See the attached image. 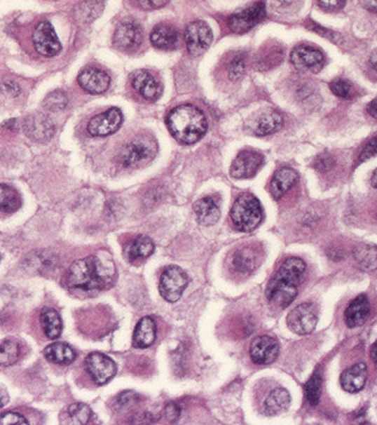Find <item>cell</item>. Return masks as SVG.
Listing matches in <instances>:
<instances>
[{
    "instance_id": "6da1fadb",
    "label": "cell",
    "mask_w": 377,
    "mask_h": 425,
    "mask_svg": "<svg viewBox=\"0 0 377 425\" xmlns=\"http://www.w3.org/2000/svg\"><path fill=\"white\" fill-rule=\"evenodd\" d=\"M115 266L111 260L90 255L72 262L66 282L72 289L82 291L104 290L114 282Z\"/></svg>"
},
{
    "instance_id": "7a4b0ae2",
    "label": "cell",
    "mask_w": 377,
    "mask_h": 425,
    "mask_svg": "<svg viewBox=\"0 0 377 425\" xmlns=\"http://www.w3.org/2000/svg\"><path fill=\"white\" fill-rule=\"evenodd\" d=\"M306 271V262L299 258H289L279 267L267 285L266 296L272 304L287 308L299 294L301 278Z\"/></svg>"
},
{
    "instance_id": "3957f363",
    "label": "cell",
    "mask_w": 377,
    "mask_h": 425,
    "mask_svg": "<svg viewBox=\"0 0 377 425\" xmlns=\"http://www.w3.org/2000/svg\"><path fill=\"white\" fill-rule=\"evenodd\" d=\"M167 126L175 140L180 143L196 144L207 131V120L200 109L192 104L174 108L167 116Z\"/></svg>"
},
{
    "instance_id": "277c9868",
    "label": "cell",
    "mask_w": 377,
    "mask_h": 425,
    "mask_svg": "<svg viewBox=\"0 0 377 425\" xmlns=\"http://www.w3.org/2000/svg\"><path fill=\"white\" fill-rule=\"evenodd\" d=\"M230 217L236 229L250 233L263 222V208L256 196L252 193H243L233 205Z\"/></svg>"
},
{
    "instance_id": "5b68a950",
    "label": "cell",
    "mask_w": 377,
    "mask_h": 425,
    "mask_svg": "<svg viewBox=\"0 0 377 425\" xmlns=\"http://www.w3.org/2000/svg\"><path fill=\"white\" fill-rule=\"evenodd\" d=\"M157 144L149 137H138L126 144L120 152L119 162L123 168L138 167L145 164L155 157Z\"/></svg>"
},
{
    "instance_id": "8992f818",
    "label": "cell",
    "mask_w": 377,
    "mask_h": 425,
    "mask_svg": "<svg viewBox=\"0 0 377 425\" xmlns=\"http://www.w3.org/2000/svg\"><path fill=\"white\" fill-rule=\"evenodd\" d=\"M188 276L179 266H169L160 274V294L167 302L174 303L181 299V296L188 285Z\"/></svg>"
},
{
    "instance_id": "52a82bcc",
    "label": "cell",
    "mask_w": 377,
    "mask_h": 425,
    "mask_svg": "<svg viewBox=\"0 0 377 425\" xmlns=\"http://www.w3.org/2000/svg\"><path fill=\"white\" fill-rule=\"evenodd\" d=\"M317 325V308L313 303H302L287 315V326L296 335H310Z\"/></svg>"
},
{
    "instance_id": "ba28073f",
    "label": "cell",
    "mask_w": 377,
    "mask_h": 425,
    "mask_svg": "<svg viewBox=\"0 0 377 425\" xmlns=\"http://www.w3.org/2000/svg\"><path fill=\"white\" fill-rule=\"evenodd\" d=\"M34 48L43 57H55L62 50V43L57 39L53 25L48 21H42L33 32Z\"/></svg>"
},
{
    "instance_id": "9c48e42d",
    "label": "cell",
    "mask_w": 377,
    "mask_h": 425,
    "mask_svg": "<svg viewBox=\"0 0 377 425\" xmlns=\"http://www.w3.org/2000/svg\"><path fill=\"white\" fill-rule=\"evenodd\" d=\"M85 368L95 384L99 386L107 384L116 374L114 360L101 352H92L86 357Z\"/></svg>"
},
{
    "instance_id": "30bf717a",
    "label": "cell",
    "mask_w": 377,
    "mask_h": 425,
    "mask_svg": "<svg viewBox=\"0 0 377 425\" xmlns=\"http://www.w3.org/2000/svg\"><path fill=\"white\" fill-rule=\"evenodd\" d=\"M212 32L205 22L194 21L189 23L186 29V45L189 54L193 57H199L205 53L212 43Z\"/></svg>"
},
{
    "instance_id": "8fae6325",
    "label": "cell",
    "mask_w": 377,
    "mask_h": 425,
    "mask_svg": "<svg viewBox=\"0 0 377 425\" xmlns=\"http://www.w3.org/2000/svg\"><path fill=\"white\" fill-rule=\"evenodd\" d=\"M266 16V8L263 1H258L256 4L245 8L240 13H234L229 17L228 25L230 30L236 34H243L254 28Z\"/></svg>"
},
{
    "instance_id": "7c38bea8",
    "label": "cell",
    "mask_w": 377,
    "mask_h": 425,
    "mask_svg": "<svg viewBox=\"0 0 377 425\" xmlns=\"http://www.w3.org/2000/svg\"><path fill=\"white\" fill-rule=\"evenodd\" d=\"M123 112L119 108L113 107L107 112L96 115L88 123V133L92 137H107L119 130L123 123Z\"/></svg>"
},
{
    "instance_id": "4fadbf2b",
    "label": "cell",
    "mask_w": 377,
    "mask_h": 425,
    "mask_svg": "<svg viewBox=\"0 0 377 425\" xmlns=\"http://www.w3.org/2000/svg\"><path fill=\"white\" fill-rule=\"evenodd\" d=\"M143 41V32L140 25L135 21L120 23L114 34V46L123 52H133L139 48Z\"/></svg>"
},
{
    "instance_id": "5bb4252c",
    "label": "cell",
    "mask_w": 377,
    "mask_h": 425,
    "mask_svg": "<svg viewBox=\"0 0 377 425\" xmlns=\"http://www.w3.org/2000/svg\"><path fill=\"white\" fill-rule=\"evenodd\" d=\"M292 62L299 70L310 71L317 74L324 69V55L319 49L310 46H299L292 52Z\"/></svg>"
},
{
    "instance_id": "9a60e30c",
    "label": "cell",
    "mask_w": 377,
    "mask_h": 425,
    "mask_svg": "<svg viewBox=\"0 0 377 425\" xmlns=\"http://www.w3.org/2000/svg\"><path fill=\"white\" fill-rule=\"evenodd\" d=\"M249 353L255 364L273 363L279 355V343L270 335H259L250 344Z\"/></svg>"
},
{
    "instance_id": "2e32d148",
    "label": "cell",
    "mask_w": 377,
    "mask_h": 425,
    "mask_svg": "<svg viewBox=\"0 0 377 425\" xmlns=\"http://www.w3.org/2000/svg\"><path fill=\"white\" fill-rule=\"evenodd\" d=\"M263 156L259 152L247 151L240 152L238 157L233 162L230 168V174L235 179H250L263 167Z\"/></svg>"
},
{
    "instance_id": "e0dca14e",
    "label": "cell",
    "mask_w": 377,
    "mask_h": 425,
    "mask_svg": "<svg viewBox=\"0 0 377 425\" xmlns=\"http://www.w3.org/2000/svg\"><path fill=\"white\" fill-rule=\"evenodd\" d=\"M25 131L29 138L39 142L46 143L53 138L55 133V125L48 116L41 113L29 115L25 120Z\"/></svg>"
},
{
    "instance_id": "ac0fdd59",
    "label": "cell",
    "mask_w": 377,
    "mask_h": 425,
    "mask_svg": "<svg viewBox=\"0 0 377 425\" xmlns=\"http://www.w3.org/2000/svg\"><path fill=\"white\" fill-rule=\"evenodd\" d=\"M78 84L89 94L100 95L108 90L111 77L97 67H86L78 74Z\"/></svg>"
},
{
    "instance_id": "d6986e66",
    "label": "cell",
    "mask_w": 377,
    "mask_h": 425,
    "mask_svg": "<svg viewBox=\"0 0 377 425\" xmlns=\"http://www.w3.org/2000/svg\"><path fill=\"white\" fill-rule=\"evenodd\" d=\"M132 86L146 101H157L162 95V86L150 72L145 70L135 71L131 76Z\"/></svg>"
},
{
    "instance_id": "ffe728a7",
    "label": "cell",
    "mask_w": 377,
    "mask_h": 425,
    "mask_svg": "<svg viewBox=\"0 0 377 425\" xmlns=\"http://www.w3.org/2000/svg\"><path fill=\"white\" fill-rule=\"evenodd\" d=\"M370 301L366 295L357 296L345 311V323L350 328H361L370 316Z\"/></svg>"
},
{
    "instance_id": "44dd1931",
    "label": "cell",
    "mask_w": 377,
    "mask_h": 425,
    "mask_svg": "<svg viewBox=\"0 0 377 425\" xmlns=\"http://www.w3.org/2000/svg\"><path fill=\"white\" fill-rule=\"evenodd\" d=\"M260 262H261L260 254L252 247H245L236 250L231 259L233 270L235 274L241 276H249L253 274L258 269Z\"/></svg>"
},
{
    "instance_id": "7402d4cb",
    "label": "cell",
    "mask_w": 377,
    "mask_h": 425,
    "mask_svg": "<svg viewBox=\"0 0 377 425\" xmlns=\"http://www.w3.org/2000/svg\"><path fill=\"white\" fill-rule=\"evenodd\" d=\"M283 126V116L273 109H265L253 118L250 130L255 135H272Z\"/></svg>"
},
{
    "instance_id": "603a6c76",
    "label": "cell",
    "mask_w": 377,
    "mask_h": 425,
    "mask_svg": "<svg viewBox=\"0 0 377 425\" xmlns=\"http://www.w3.org/2000/svg\"><path fill=\"white\" fill-rule=\"evenodd\" d=\"M368 379V368L365 363H357L343 372L341 384L345 392L357 393L364 389Z\"/></svg>"
},
{
    "instance_id": "cb8c5ba5",
    "label": "cell",
    "mask_w": 377,
    "mask_h": 425,
    "mask_svg": "<svg viewBox=\"0 0 377 425\" xmlns=\"http://www.w3.org/2000/svg\"><path fill=\"white\" fill-rule=\"evenodd\" d=\"M299 180V173L292 168H282L272 177L270 184V196L275 201L280 199Z\"/></svg>"
},
{
    "instance_id": "d4e9b609",
    "label": "cell",
    "mask_w": 377,
    "mask_h": 425,
    "mask_svg": "<svg viewBox=\"0 0 377 425\" xmlns=\"http://www.w3.org/2000/svg\"><path fill=\"white\" fill-rule=\"evenodd\" d=\"M150 41L155 48L172 50L179 43V33L172 25H158L152 30Z\"/></svg>"
},
{
    "instance_id": "484cf974",
    "label": "cell",
    "mask_w": 377,
    "mask_h": 425,
    "mask_svg": "<svg viewBox=\"0 0 377 425\" xmlns=\"http://www.w3.org/2000/svg\"><path fill=\"white\" fill-rule=\"evenodd\" d=\"M157 328L155 320L150 316H145L139 320L135 326L133 333V345L135 348H150L156 340Z\"/></svg>"
},
{
    "instance_id": "4316f807",
    "label": "cell",
    "mask_w": 377,
    "mask_h": 425,
    "mask_svg": "<svg viewBox=\"0 0 377 425\" xmlns=\"http://www.w3.org/2000/svg\"><path fill=\"white\" fill-rule=\"evenodd\" d=\"M194 212L200 224L210 227L214 225L221 217L218 204L212 196L201 198L194 204Z\"/></svg>"
},
{
    "instance_id": "83f0119b",
    "label": "cell",
    "mask_w": 377,
    "mask_h": 425,
    "mask_svg": "<svg viewBox=\"0 0 377 425\" xmlns=\"http://www.w3.org/2000/svg\"><path fill=\"white\" fill-rule=\"evenodd\" d=\"M292 404V398L287 389H275L270 393L263 403V412L268 416H275L289 409Z\"/></svg>"
},
{
    "instance_id": "f1b7e54d",
    "label": "cell",
    "mask_w": 377,
    "mask_h": 425,
    "mask_svg": "<svg viewBox=\"0 0 377 425\" xmlns=\"http://www.w3.org/2000/svg\"><path fill=\"white\" fill-rule=\"evenodd\" d=\"M155 252V245L148 236H138L128 248L126 255L131 262H142L150 258Z\"/></svg>"
},
{
    "instance_id": "f546056e",
    "label": "cell",
    "mask_w": 377,
    "mask_h": 425,
    "mask_svg": "<svg viewBox=\"0 0 377 425\" xmlns=\"http://www.w3.org/2000/svg\"><path fill=\"white\" fill-rule=\"evenodd\" d=\"M45 357L52 363L67 365L76 360V352L65 343H54L45 349Z\"/></svg>"
},
{
    "instance_id": "4dcf8cb0",
    "label": "cell",
    "mask_w": 377,
    "mask_h": 425,
    "mask_svg": "<svg viewBox=\"0 0 377 425\" xmlns=\"http://www.w3.org/2000/svg\"><path fill=\"white\" fill-rule=\"evenodd\" d=\"M22 206V198L17 189L13 186L0 184V211L4 213H13Z\"/></svg>"
},
{
    "instance_id": "1f68e13d",
    "label": "cell",
    "mask_w": 377,
    "mask_h": 425,
    "mask_svg": "<svg viewBox=\"0 0 377 425\" xmlns=\"http://www.w3.org/2000/svg\"><path fill=\"white\" fill-rule=\"evenodd\" d=\"M41 326L45 335L50 339H57L62 332L60 315L54 309H45L41 314Z\"/></svg>"
},
{
    "instance_id": "d6a6232c",
    "label": "cell",
    "mask_w": 377,
    "mask_h": 425,
    "mask_svg": "<svg viewBox=\"0 0 377 425\" xmlns=\"http://www.w3.org/2000/svg\"><path fill=\"white\" fill-rule=\"evenodd\" d=\"M353 255L363 270L373 271L376 269V247L375 245H358L353 250Z\"/></svg>"
},
{
    "instance_id": "836d02e7",
    "label": "cell",
    "mask_w": 377,
    "mask_h": 425,
    "mask_svg": "<svg viewBox=\"0 0 377 425\" xmlns=\"http://www.w3.org/2000/svg\"><path fill=\"white\" fill-rule=\"evenodd\" d=\"M321 391H322V374L320 370L314 372L313 377L308 380L304 386V394L307 399L308 404L310 406H316L319 404L321 397Z\"/></svg>"
},
{
    "instance_id": "e575fe53",
    "label": "cell",
    "mask_w": 377,
    "mask_h": 425,
    "mask_svg": "<svg viewBox=\"0 0 377 425\" xmlns=\"http://www.w3.org/2000/svg\"><path fill=\"white\" fill-rule=\"evenodd\" d=\"M20 358V345L16 340L6 339L0 343V367H8Z\"/></svg>"
},
{
    "instance_id": "d590c367",
    "label": "cell",
    "mask_w": 377,
    "mask_h": 425,
    "mask_svg": "<svg viewBox=\"0 0 377 425\" xmlns=\"http://www.w3.org/2000/svg\"><path fill=\"white\" fill-rule=\"evenodd\" d=\"M91 410L88 405L77 404L71 405L70 407L67 409L66 416H67V421L69 424H88V421H90L91 418Z\"/></svg>"
},
{
    "instance_id": "8d00e7d4",
    "label": "cell",
    "mask_w": 377,
    "mask_h": 425,
    "mask_svg": "<svg viewBox=\"0 0 377 425\" xmlns=\"http://www.w3.org/2000/svg\"><path fill=\"white\" fill-rule=\"evenodd\" d=\"M246 70V55L242 53L238 54L233 58L229 65V78L231 81H238L242 78Z\"/></svg>"
},
{
    "instance_id": "74e56055",
    "label": "cell",
    "mask_w": 377,
    "mask_h": 425,
    "mask_svg": "<svg viewBox=\"0 0 377 425\" xmlns=\"http://www.w3.org/2000/svg\"><path fill=\"white\" fill-rule=\"evenodd\" d=\"M283 62V52H280L279 49L277 50H270V53L263 55L261 59H258L256 67L259 70H270L275 66L278 65L279 62Z\"/></svg>"
},
{
    "instance_id": "f35d334b",
    "label": "cell",
    "mask_w": 377,
    "mask_h": 425,
    "mask_svg": "<svg viewBox=\"0 0 377 425\" xmlns=\"http://www.w3.org/2000/svg\"><path fill=\"white\" fill-rule=\"evenodd\" d=\"M67 106V97L62 91H54L45 100V107L48 111H62Z\"/></svg>"
},
{
    "instance_id": "ab89813d",
    "label": "cell",
    "mask_w": 377,
    "mask_h": 425,
    "mask_svg": "<svg viewBox=\"0 0 377 425\" xmlns=\"http://www.w3.org/2000/svg\"><path fill=\"white\" fill-rule=\"evenodd\" d=\"M329 88L332 90L333 94L341 98H350L351 97V93H352V86L351 83L345 81V79H336L329 84Z\"/></svg>"
},
{
    "instance_id": "60d3db41",
    "label": "cell",
    "mask_w": 377,
    "mask_h": 425,
    "mask_svg": "<svg viewBox=\"0 0 377 425\" xmlns=\"http://www.w3.org/2000/svg\"><path fill=\"white\" fill-rule=\"evenodd\" d=\"M302 4V0H273V8L275 13H289L296 11Z\"/></svg>"
},
{
    "instance_id": "b9f144b4",
    "label": "cell",
    "mask_w": 377,
    "mask_h": 425,
    "mask_svg": "<svg viewBox=\"0 0 377 425\" xmlns=\"http://www.w3.org/2000/svg\"><path fill=\"white\" fill-rule=\"evenodd\" d=\"M139 400V397L133 392H123L120 394L119 397L116 398L115 406L119 410L128 409L133 405L137 404Z\"/></svg>"
},
{
    "instance_id": "7bdbcfd3",
    "label": "cell",
    "mask_w": 377,
    "mask_h": 425,
    "mask_svg": "<svg viewBox=\"0 0 377 425\" xmlns=\"http://www.w3.org/2000/svg\"><path fill=\"white\" fill-rule=\"evenodd\" d=\"M27 425L29 424L28 419L23 417L21 413L18 412H6L0 416V425Z\"/></svg>"
},
{
    "instance_id": "ee69618b",
    "label": "cell",
    "mask_w": 377,
    "mask_h": 425,
    "mask_svg": "<svg viewBox=\"0 0 377 425\" xmlns=\"http://www.w3.org/2000/svg\"><path fill=\"white\" fill-rule=\"evenodd\" d=\"M336 164V161L331 155H320L317 156L315 162H314V168L317 172L326 173Z\"/></svg>"
},
{
    "instance_id": "f6af8a7d",
    "label": "cell",
    "mask_w": 377,
    "mask_h": 425,
    "mask_svg": "<svg viewBox=\"0 0 377 425\" xmlns=\"http://www.w3.org/2000/svg\"><path fill=\"white\" fill-rule=\"evenodd\" d=\"M135 4L144 10H156L168 4L169 0H135Z\"/></svg>"
},
{
    "instance_id": "bcb514c9",
    "label": "cell",
    "mask_w": 377,
    "mask_h": 425,
    "mask_svg": "<svg viewBox=\"0 0 377 425\" xmlns=\"http://www.w3.org/2000/svg\"><path fill=\"white\" fill-rule=\"evenodd\" d=\"M375 154H376V138L373 137V140H370L369 143L366 144L364 149H363L358 163H363L365 161L373 158Z\"/></svg>"
},
{
    "instance_id": "7dc6e473",
    "label": "cell",
    "mask_w": 377,
    "mask_h": 425,
    "mask_svg": "<svg viewBox=\"0 0 377 425\" xmlns=\"http://www.w3.org/2000/svg\"><path fill=\"white\" fill-rule=\"evenodd\" d=\"M164 417H165L167 421H170V423L177 421L179 417H180V409H179V406L175 404L167 405V407L164 409Z\"/></svg>"
},
{
    "instance_id": "c3c4849f",
    "label": "cell",
    "mask_w": 377,
    "mask_h": 425,
    "mask_svg": "<svg viewBox=\"0 0 377 425\" xmlns=\"http://www.w3.org/2000/svg\"><path fill=\"white\" fill-rule=\"evenodd\" d=\"M346 0H317V3L320 5L321 8L328 11H336V10H341L345 5Z\"/></svg>"
},
{
    "instance_id": "681fc988",
    "label": "cell",
    "mask_w": 377,
    "mask_h": 425,
    "mask_svg": "<svg viewBox=\"0 0 377 425\" xmlns=\"http://www.w3.org/2000/svg\"><path fill=\"white\" fill-rule=\"evenodd\" d=\"M361 4L363 5V8H366L368 11H371V13H375V11H376V0H361Z\"/></svg>"
},
{
    "instance_id": "f907efd6",
    "label": "cell",
    "mask_w": 377,
    "mask_h": 425,
    "mask_svg": "<svg viewBox=\"0 0 377 425\" xmlns=\"http://www.w3.org/2000/svg\"><path fill=\"white\" fill-rule=\"evenodd\" d=\"M8 394L3 387H0V409L4 407L5 405L8 404Z\"/></svg>"
},
{
    "instance_id": "816d5d0a",
    "label": "cell",
    "mask_w": 377,
    "mask_h": 425,
    "mask_svg": "<svg viewBox=\"0 0 377 425\" xmlns=\"http://www.w3.org/2000/svg\"><path fill=\"white\" fill-rule=\"evenodd\" d=\"M376 108V100H373V101L368 104V113H369L373 119L377 118Z\"/></svg>"
},
{
    "instance_id": "f5cc1de1",
    "label": "cell",
    "mask_w": 377,
    "mask_h": 425,
    "mask_svg": "<svg viewBox=\"0 0 377 425\" xmlns=\"http://www.w3.org/2000/svg\"><path fill=\"white\" fill-rule=\"evenodd\" d=\"M369 62L373 70H376V52H373V55H371V58H370Z\"/></svg>"
},
{
    "instance_id": "db71d44e",
    "label": "cell",
    "mask_w": 377,
    "mask_h": 425,
    "mask_svg": "<svg viewBox=\"0 0 377 425\" xmlns=\"http://www.w3.org/2000/svg\"><path fill=\"white\" fill-rule=\"evenodd\" d=\"M370 355H371V360H373V363H376V344H373V346H371Z\"/></svg>"
},
{
    "instance_id": "11a10c76",
    "label": "cell",
    "mask_w": 377,
    "mask_h": 425,
    "mask_svg": "<svg viewBox=\"0 0 377 425\" xmlns=\"http://www.w3.org/2000/svg\"><path fill=\"white\" fill-rule=\"evenodd\" d=\"M371 184H373V189L376 187V170L373 173V177H371Z\"/></svg>"
}]
</instances>
